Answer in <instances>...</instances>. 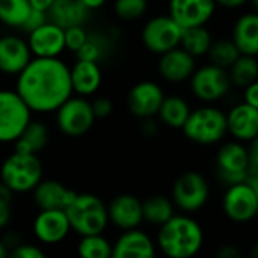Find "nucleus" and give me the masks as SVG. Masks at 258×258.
Wrapping results in <instances>:
<instances>
[{
  "label": "nucleus",
  "instance_id": "obj_1",
  "mask_svg": "<svg viewBox=\"0 0 258 258\" xmlns=\"http://www.w3.org/2000/svg\"><path fill=\"white\" fill-rule=\"evenodd\" d=\"M15 92L32 113H54L73 95L70 67L60 57H32L17 76Z\"/></svg>",
  "mask_w": 258,
  "mask_h": 258
},
{
  "label": "nucleus",
  "instance_id": "obj_2",
  "mask_svg": "<svg viewBox=\"0 0 258 258\" xmlns=\"http://www.w3.org/2000/svg\"><path fill=\"white\" fill-rule=\"evenodd\" d=\"M154 242L165 258H195L204 246V230L192 215L175 213L157 228Z\"/></svg>",
  "mask_w": 258,
  "mask_h": 258
},
{
  "label": "nucleus",
  "instance_id": "obj_3",
  "mask_svg": "<svg viewBox=\"0 0 258 258\" xmlns=\"http://www.w3.org/2000/svg\"><path fill=\"white\" fill-rule=\"evenodd\" d=\"M70 222L71 233L79 237L104 234L109 227L107 206L94 194H76L74 200L63 210Z\"/></svg>",
  "mask_w": 258,
  "mask_h": 258
},
{
  "label": "nucleus",
  "instance_id": "obj_4",
  "mask_svg": "<svg viewBox=\"0 0 258 258\" xmlns=\"http://www.w3.org/2000/svg\"><path fill=\"white\" fill-rule=\"evenodd\" d=\"M44 178V166L39 156L11 153L0 165V183L14 195L30 194Z\"/></svg>",
  "mask_w": 258,
  "mask_h": 258
},
{
  "label": "nucleus",
  "instance_id": "obj_5",
  "mask_svg": "<svg viewBox=\"0 0 258 258\" xmlns=\"http://www.w3.org/2000/svg\"><path fill=\"white\" fill-rule=\"evenodd\" d=\"M181 132L190 142L198 145L219 144L227 136L225 112L212 104L194 109L181 127Z\"/></svg>",
  "mask_w": 258,
  "mask_h": 258
},
{
  "label": "nucleus",
  "instance_id": "obj_6",
  "mask_svg": "<svg viewBox=\"0 0 258 258\" xmlns=\"http://www.w3.org/2000/svg\"><path fill=\"white\" fill-rule=\"evenodd\" d=\"M210 195L212 190L206 175L198 171H186L175 178L169 198L180 213L194 215L207 206Z\"/></svg>",
  "mask_w": 258,
  "mask_h": 258
},
{
  "label": "nucleus",
  "instance_id": "obj_7",
  "mask_svg": "<svg viewBox=\"0 0 258 258\" xmlns=\"http://www.w3.org/2000/svg\"><path fill=\"white\" fill-rule=\"evenodd\" d=\"M30 119L32 112L15 89H0V144H14Z\"/></svg>",
  "mask_w": 258,
  "mask_h": 258
},
{
  "label": "nucleus",
  "instance_id": "obj_8",
  "mask_svg": "<svg viewBox=\"0 0 258 258\" xmlns=\"http://www.w3.org/2000/svg\"><path fill=\"white\" fill-rule=\"evenodd\" d=\"M54 115L59 132L70 138L85 136L86 133H89L95 122L91 101L79 95H71L57 107Z\"/></svg>",
  "mask_w": 258,
  "mask_h": 258
},
{
  "label": "nucleus",
  "instance_id": "obj_9",
  "mask_svg": "<svg viewBox=\"0 0 258 258\" xmlns=\"http://www.w3.org/2000/svg\"><path fill=\"white\" fill-rule=\"evenodd\" d=\"M189 82L194 97L207 104L222 100L233 86L228 71L213 63L197 67Z\"/></svg>",
  "mask_w": 258,
  "mask_h": 258
},
{
  "label": "nucleus",
  "instance_id": "obj_10",
  "mask_svg": "<svg viewBox=\"0 0 258 258\" xmlns=\"http://www.w3.org/2000/svg\"><path fill=\"white\" fill-rule=\"evenodd\" d=\"M216 175L225 186L243 183L248 177V145L228 141L216 153Z\"/></svg>",
  "mask_w": 258,
  "mask_h": 258
},
{
  "label": "nucleus",
  "instance_id": "obj_11",
  "mask_svg": "<svg viewBox=\"0 0 258 258\" xmlns=\"http://www.w3.org/2000/svg\"><path fill=\"white\" fill-rule=\"evenodd\" d=\"M181 33L183 29L166 14L150 18L142 27L141 38L148 51L160 56L180 45Z\"/></svg>",
  "mask_w": 258,
  "mask_h": 258
},
{
  "label": "nucleus",
  "instance_id": "obj_12",
  "mask_svg": "<svg viewBox=\"0 0 258 258\" xmlns=\"http://www.w3.org/2000/svg\"><path fill=\"white\" fill-rule=\"evenodd\" d=\"M222 212L234 224H248L258 213V190L246 181L225 187Z\"/></svg>",
  "mask_w": 258,
  "mask_h": 258
},
{
  "label": "nucleus",
  "instance_id": "obj_13",
  "mask_svg": "<svg viewBox=\"0 0 258 258\" xmlns=\"http://www.w3.org/2000/svg\"><path fill=\"white\" fill-rule=\"evenodd\" d=\"M165 98L163 88L153 80H142L132 86L127 95L130 113L139 119L154 118Z\"/></svg>",
  "mask_w": 258,
  "mask_h": 258
},
{
  "label": "nucleus",
  "instance_id": "obj_14",
  "mask_svg": "<svg viewBox=\"0 0 258 258\" xmlns=\"http://www.w3.org/2000/svg\"><path fill=\"white\" fill-rule=\"evenodd\" d=\"M32 233L41 245L54 246L70 236L71 228L63 210H39L32 222Z\"/></svg>",
  "mask_w": 258,
  "mask_h": 258
},
{
  "label": "nucleus",
  "instance_id": "obj_15",
  "mask_svg": "<svg viewBox=\"0 0 258 258\" xmlns=\"http://www.w3.org/2000/svg\"><path fill=\"white\" fill-rule=\"evenodd\" d=\"M215 11V0H169L168 5V15L181 29L207 26Z\"/></svg>",
  "mask_w": 258,
  "mask_h": 258
},
{
  "label": "nucleus",
  "instance_id": "obj_16",
  "mask_svg": "<svg viewBox=\"0 0 258 258\" xmlns=\"http://www.w3.org/2000/svg\"><path fill=\"white\" fill-rule=\"evenodd\" d=\"M107 206L109 224L121 231L136 230L144 225L142 201L132 194H119Z\"/></svg>",
  "mask_w": 258,
  "mask_h": 258
},
{
  "label": "nucleus",
  "instance_id": "obj_17",
  "mask_svg": "<svg viewBox=\"0 0 258 258\" xmlns=\"http://www.w3.org/2000/svg\"><path fill=\"white\" fill-rule=\"evenodd\" d=\"M26 41L33 57H60V54L65 51L63 29L51 21H47L35 30L29 32Z\"/></svg>",
  "mask_w": 258,
  "mask_h": 258
},
{
  "label": "nucleus",
  "instance_id": "obj_18",
  "mask_svg": "<svg viewBox=\"0 0 258 258\" xmlns=\"http://www.w3.org/2000/svg\"><path fill=\"white\" fill-rule=\"evenodd\" d=\"M154 239L142 228L121 231L112 243L110 258H157Z\"/></svg>",
  "mask_w": 258,
  "mask_h": 258
},
{
  "label": "nucleus",
  "instance_id": "obj_19",
  "mask_svg": "<svg viewBox=\"0 0 258 258\" xmlns=\"http://www.w3.org/2000/svg\"><path fill=\"white\" fill-rule=\"evenodd\" d=\"M32 53L26 38L15 33L0 36V73L5 76H18L32 60Z\"/></svg>",
  "mask_w": 258,
  "mask_h": 258
},
{
  "label": "nucleus",
  "instance_id": "obj_20",
  "mask_svg": "<svg viewBox=\"0 0 258 258\" xmlns=\"http://www.w3.org/2000/svg\"><path fill=\"white\" fill-rule=\"evenodd\" d=\"M195 70L197 59L181 47H175L160 54L157 62V71L168 83H184L190 79Z\"/></svg>",
  "mask_w": 258,
  "mask_h": 258
},
{
  "label": "nucleus",
  "instance_id": "obj_21",
  "mask_svg": "<svg viewBox=\"0 0 258 258\" xmlns=\"http://www.w3.org/2000/svg\"><path fill=\"white\" fill-rule=\"evenodd\" d=\"M227 116V135H231L234 141L249 144L258 136V109L246 103L233 106Z\"/></svg>",
  "mask_w": 258,
  "mask_h": 258
},
{
  "label": "nucleus",
  "instance_id": "obj_22",
  "mask_svg": "<svg viewBox=\"0 0 258 258\" xmlns=\"http://www.w3.org/2000/svg\"><path fill=\"white\" fill-rule=\"evenodd\" d=\"M30 194L38 210H65L77 192L57 180L42 178Z\"/></svg>",
  "mask_w": 258,
  "mask_h": 258
},
{
  "label": "nucleus",
  "instance_id": "obj_23",
  "mask_svg": "<svg viewBox=\"0 0 258 258\" xmlns=\"http://www.w3.org/2000/svg\"><path fill=\"white\" fill-rule=\"evenodd\" d=\"M70 79L73 94L79 97H91L94 95L103 82L101 67L97 62L77 59L73 67H70Z\"/></svg>",
  "mask_w": 258,
  "mask_h": 258
},
{
  "label": "nucleus",
  "instance_id": "obj_24",
  "mask_svg": "<svg viewBox=\"0 0 258 258\" xmlns=\"http://www.w3.org/2000/svg\"><path fill=\"white\" fill-rule=\"evenodd\" d=\"M91 14L92 12L82 3V0H54L47 11L48 21L62 29L86 26Z\"/></svg>",
  "mask_w": 258,
  "mask_h": 258
},
{
  "label": "nucleus",
  "instance_id": "obj_25",
  "mask_svg": "<svg viewBox=\"0 0 258 258\" xmlns=\"http://www.w3.org/2000/svg\"><path fill=\"white\" fill-rule=\"evenodd\" d=\"M237 47L240 54L257 56L258 54V15L252 12L242 14L234 26L230 38Z\"/></svg>",
  "mask_w": 258,
  "mask_h": 258
},
{
  "label": "nucleus",
  "instance_id": "obj_26",
  "mask_svg": "<svg viewBox=\"0 0 258 258\" xmlns=\"http://www.w3.org/2000/svg\"><path fill=\"white\" fill-rule=\"evenodd\" d=\"M48 128L44 122L30 119L20 136L14 141V151L21 154L39 156V153L48 144Z\"/></svg>",
  "mask_w": 258,
  "mask_h": 258
},
{
  "label": "nucleus",
  "instance_id": "obj_27",
  "mask_svg": "<svg viewBox=\"0 0 258 258\" xmlns=\"http://www.w3.org/2000/svg\"><path fill=\"white\" fill-rule=\"evenodd\" d=\"M190 110H192L190 104L184 97L171 94V95H165L156 116L160 119V122L163 125H166L169 128L181 130Z\"/></svg>",
  "mask_w": 258,
  "mask_h": 258
},
{
  "label": "nucleus",
  "instance_id": "obj_28",
  "mask_svg": "<svg viewBox=\"0 0 258 258\" xmlns=\"http://www.w3.org/2000/svg\"><path fill=\"white\" fill-rule=\"evenodd\" d=\"M177 213L175 206L169 197L165 195H151L142 201V218L151 227L159 228L168 222Z\"/></svg>",
  "mask_w": 258,
  "mask_h": 258
},
{
  "label": "nucleus",
  "instance_id": "obj_29",
  "mask_svg": "<svg viewBox=\"0 0 258 258\" xmlns=\"http://www.w3.org/2000/svg\"><path fill=\"white\" fill-rule=\"evenodd\" d=\"M113 50V38L107 32H88L82 48L76 53L77 59L101 63Z\"/></svg>",
  "mask_w": 258,
  "mask_h": 258
},
{
  "label": "nucleus",
  "instance_id": "obj_30",
  "mask_svg": "<svg viewBox=\"0 0 258 258\" xmlns=\"http://www.w3.org/2000/svg\"><path fill=\"white\" fill-rule=\"evenodd\" d=\"M213 36L212 32L207 29V26H198V27H187L183 29L180 45L184 51H187L190 56L201 57L207 56L212 44H213Z\"/></svg>",
  "mask_w": 258,
  "mask_h": 258
},
{
  "label": "nucleus",
  "instance_id": "obj_31",
  "mask_svg": "<svg viewBox=\"0 0 258 258\" xmlns=\"http://www.w3.org/2000/svg\"><path fill=\"white\" fill-rule=\"evenodd\" d=\"M231 85L237 88H246L248 85L258 82V60L257 56L240 54L236 62L227 70Z\"/></svg>",
  "mask_w": 258,
  "mask_h": 258
},
{
  "label": "nucleus",
  "instance_id": "obj_32",
  "mask_svg": "<svg viewBox=\"0 0 258 258\" xmlns=\"http://www.w3.org/2000/svg\"><path fill=\"white\" fill-rule=\"evenodd\" d=\"M30 11L27 0H0V23L9 29L21 30Z\"/></svg>",
  "mask_w": 258,
  "mask_h": 258
},
{
  "label": "nucleus",
  "instance_id": "obj_33",
  "mask_svg": "<svg viewBox=\"0 0 258 258\" xmlns=\"http://www.w3.org/2000/svg\"><path fill=\"white\" fill-rule=\"evenodd\" d=\"M76 252L79 258H110L112 243L104 234L83 236L77 242Z\"/></svg>",
  "mask_w": 258,
  "mask_h": 258
},
{
  "label": "nucleus",
  "instance_id": "obj_34",
  "mask_svg": "<svg viewBox=\"0 0 258 258\" xmlns=\"http://www.w3.org/2000/svg\"><path fill=\"white\" fill-rule=\"evenodd\" d=\"M207 56L210 59L209 63L228 70L240 56V53L231 39H218V41H213Z\"/></svg>",
  "mask_w": 258,
  "mask_h": 258
},
{
  "label": "nucleus",
  "instance_id": "obj_35",
  "mask_svg": "<svg viewBox=\"0 0 258 258\" xmlns=\"http://www.w3.org/2000/svg\"><path fill=\"white\" fill-rule=\"evenodd\" d=\"M148 0H115L113 11L118 18L124 21H135L145 15Z\"/></svg>",
  "mask_w": 258,
  "mask_h": 258
},
{
  "label": "nucleus",
  "instance_id": "obj_36",
  "mask_svg": "<svg viewBox=\"0 0 258 258\" xmlns=\"http://www.w3.org/2000/svg\"><path fill=\"white\" fill-rule=\"evenodd\" d=\"M63 38H65V50L77 53L88 38V30L85 26L68 27L63 29Z\"/></svg>",
  "mask_w": 258,
  "mask_h": 258
},
{
  "label": "nucleus",
  "instance_id": "obj_37",
  "mask_svg": "<svg viewBox=\"0 0 258 258\" xmlns=\"http://www.w3.org/2000/svg\"><path fill=\"white\" fill-rule=\"evenodd\" d=\"M14 194L0 183V231L6 230L12 221V200Z\"/></svg>",
  "mask_w": 258,
  "mask_h": 258
},
{
  "label": "nucleus",
  "instance_id": "obj_38",
  "mask_svg": "<svg viewBox=\"0 0 258 258\" xmlns=\"http://www.w3.org/2000/svg\"><path fill=\"white\" fill-rule=\"evenodd\" d=\"M8 258H47V254L39 245L21 242L9 249Z\"/></svg>",
  "mask_w": 258,
  "mask_h": 258
},
{
  "label": "nucleus",
  "instance_id": "obj_39",
  "mask_svg": "<svg viewBox=\"0 0 258 258\" xmlns=\"http://www.w3.org/2000/svg\"><path fill=\"white\" fill-rule=\"evenodd\" d=\"M91 107H92L95 119H104L113 112V103L107 97L95 98L94 101H91Z\"/></svg>",
  "mask_w": 258,
  "mask_h": 258
},
{
  "label": "nucleus",
  "instance_id": "obj_40",
  "mask_svg": "<svg viewBox=\"0 0 258 258\" xmlns=\"http://www.w3.org/2000/svg\"><path fill=\"white\" fill-rule=\"evenodd\" d=\"M48 21V17H47V12H42V11H36V9H32L29 17L26 18L23 27H21V32L24 33H29L32 30H35L36 27L42 26L44 23Z\"/></svg>",
  "mask_w": 258,
  "mask_h": 258
},
{
  "label": "nucleus",
  "instance_id": "obj_41",
  "mask_svg": "<svg viewBox=\"0 0 258 258\" xmlns=\"http://www.w3.org/2000/svg\"><path fill=\"white\" fill-rule=\"evenodd\" d=\"M215 258H243V255L234 243H224L216 249Z\"/></svg>",
  "mask_w": 258,
  "mask_h": 258
},
{
  "label": "nucleus",
  "instance_id": "obj_42",
  "mask_svg": "<svg viewBox=\"0 0 258 258\" xmlns=\"http://www.w3.org/2000/svg\"><path fill=\"white\" fill-rule=\"evenodd\" d=\"M243 103L258 109V82L243 88Z\"/></svg>",
  "mask_w": 258,
  "mask_h": 258
},
{
  "label": "nucleus",
  "instance_id": "obj_43",
  "mask_svg": "<svg viewBox=\"0 0 258 258\" xmlns=\"http://www.w3.org/2000/svg\"><path fill=\"white\" fill-rule=\"evenodd\" d=\"M141 130H142V133H144L145 136H154V135L159 132V124H157L153 118L142 119Z\"/></svg>",
  "mask_w": 258,
  "mask_h": 258
},
{
  "label": "nucleus",
  "instance_id": "obj_44",
  "mask_svg": "<svg viewBox=\"0 0 258 258\" xmlns=\"http://www.w3.org/2000/svg\"><path fill=\"white\" fill-rule=\"evenodd\" d=\"M216 6H222L227 9H237L249 3V0H215Z\"/></svg>",
  "mask_w": 258,
  "mask_h": 258
},
{
  "label": "nucleus",
  "instance_id": "obj_45",
  "mask_svg": "<svg viewBox=\"0 0 258 258\" xmlns=\"http://www.w3.org/2000/svg\"><path fill=\"white\" fill-rule=\"evenodd\" d=\"M30 8L32 9H36V11H42V12H47L50 9V6L53 5L54 0H27Z\"/></svg>",
  "mask_w": 258,
  "mask_h": 258
},
{
  "label": "nucleus",
  "instance_id": "obj_46",
  "mask_svg": "<svg viewBox=\"0 0 258 258\" xmlns=\"http://www.w3.org/2000/svg\"><path fill=\"white\" fill-rule=\"evenodd\" d=\"M107 0H82V3L92 12V11H97V9H100L104 3H106Z\"/></svg>",
  "mask_w": 258,
  "mask_h": 258
},
{
  "label": "nucleus",
  "instance_id": "obj_47",
  "mask_svg": "<svg viewBox=\"0 0 258 258\" xmlns=\"http://www.w3.org/2000/svg\"><path fill=\"white\" fill-rule=\"evenodd\" d=\"M8 254H9V248L6 246V243L0 237V258H8Z\"/></svg>",
  "mask_w": 258,
  "mask_h": 258
}]
</instances>
